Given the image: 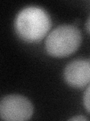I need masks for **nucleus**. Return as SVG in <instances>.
Instances as JSON below:
<instances>
[{
  "instance_id": "2",
  "label": "nucleus",
  "mask_w": 90,
  "mask_h": 121,
  "mask_svg": "<svg viewBox=\"0 0 90 121\" xmlns=\"http://www.w3.org/2000/svg\"><path fill=\"white\" fill-rule=\"evenodd\" d=\"M81 43L80 29L74 25L62 24L48 34L45 40V50L54 58H65L76 52Z\"/></svg>"
},
{
  "instance_id": "4",
  "label": "nucleus",
  "mask_w": 90,
  "mask_h": 121,
  "mask_svg": "<svg viewBox=\"0 0 90 121\" xmlns=\"http://www.w3.org/2000/svg\"><path fill=\"white\" fill-rule=\"evenodd\" d=\"M63 77L72 88H83L90 82V60L84 58L73 60L65 66Z\"/></svg>"
},
{
  "instance_id": "5",
  "label": "nucleus",
  "mask_w": 90,
  "mask_h": 121,
  "mask_svg": "<svg viewBox=\"0 0 90 121\" xmlns=\"http://www.w3.org/2000/svg\"><path fill=\"white\" fill-rule=\"evenodd\" d=\"M83 105L89 113H90V85L85 91L83 95Z\"/></svg>"
},
{
  "instance_id": "6",
  "label": "nucleus",
  "mask_w": 90,
  "mask_h": 121,
  "mask_svg": "<svg viewBox=\"0 0 90 121\" xmlns=\"http://www.w3.org/2000/svg\"><path fill=\"white\" fill-rule=\"evenodd\" d=\"M69 120H74V121H84V120H88V119L86 117L83 116H76L74 117H71L69 119Z\"/></svg>"
},
{
  "instance_id": "3",
  "label": "nucleus",
  "mask_w": 90,
  "mask_h": 121,
  "mask_svg": "<svg viewBox=\"0 0 90 121\" xmlns=\"http://www.w3.org/2000/svg\"><path fill=\"white\" fill-rule=\"evenodd\" d=\"M34 108L27 98L20 95H8L0 102V117L7 121H23L32 118Z\"/></svg>"
},
{
  "instance_id": "1",
  "label": "nucleus",
  "mask_w": 90,
  "mask_h": 121,
  "mask_svg": "<svg viewBox=\"0 0 90 121\" xmlns=\"http://www.w3.org/2000/svg\"><path fill=\"white\" fill-rule=\"evenodd\" d=\"M52 21L46 10L38 6H29L17 13L14 20L17 35L26 43H38L47 36Z\"/></svg>"
},
{
  "instance_id": "7",
  "label": "nucleus",
  "mask_w": 90,
  "mask_h": 121,
  "mask_svg": "<svg viewBox=\"0 0 90 121\" xmlns=\"http://www.w3.org/2000/svg\"><path fill=\"white\" fill-rule=\"evenodd\" d=\"M86 30L90 34V16L89 17V18L86 22Z\"/></svg>"
}]
</instances>
